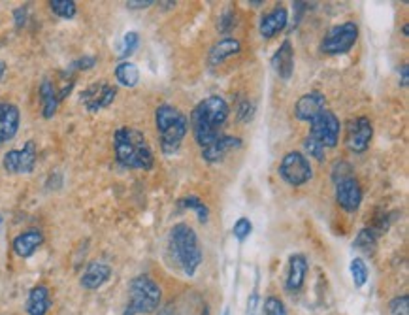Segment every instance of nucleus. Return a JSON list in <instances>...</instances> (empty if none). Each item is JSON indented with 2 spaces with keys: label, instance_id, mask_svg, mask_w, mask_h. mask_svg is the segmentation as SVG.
Listing matches in <instances>:
<instances>
[{
  "label": "nucleus",
  "instance_id": "nucleus-39",
  "mask_svg": "<svg viewBox=\"0 0 409 315\" xmlns=\"http://www.w3.org/2000/svg\"><path fill=\"white\" fill-rule=\"evenodd\" d=\"M13 21H16L17 28H23L28 21V10L27 6H19L13 10Z\"/></svg>",
  "mask_w": 409,
  "mask_h": 315
},
{
  "label": "nucleus",
  "instance_id": "nucleus-43",
  "mask_svg": "<svg viewBox=\"0 0 409 315\" xmlns=\"http://www.w3.org/2000/svg\"><path fill=\"white\" fill-rule=\"evenodd\" d=\"M6 74V62L0 61V81H2V78H4Z\"/></svg>",
  "mask_w": 409,
  "mask_h": 315
},
{
  "label": "nucleus",
  "instance_id": "nucleus-35",
  "mask_svg": "<svg viewBox=\"0 0 409 315\" xmlns=\"http://www.w3.org/2000/svg\"><path fill=\"white\" fill-rule=\"evenodd\" d=\"M304 149H306V153H308L309 157H315L317 161H325L326 157V149L323 146H321L319 142L313 140V138H306L304 140Z\"/></svg>",
  "mask_w": 409,
  "mask_h": 315
},
{
  "label": "nucleus",
  "instance_id": "nucleus-11",
  "mask_svg": "<svg viewBox=\"0 0 409 315\" xmlns=\"http://www.w3.org/2000/svg\"><path fill=\"white\" fill-rule=\"evenodd\" d=\"M371 138H374V125L368 118L360 115L349 123L345 144L353 153H364L370 147Z\"/></svg>",
  "mask_w": 409,
  "mask_h": 315
},
{
  "label": "nucleus",
  "instance_id": "nucleus-14",
  "mask_svg": "<svg viewBox=\"0 0 409 315\" xmlns=\"http://www.w3.org/2000/svg\"><path fill=\"white\" fill-rule=\"evenodd\" d=\"M328 110L326 108V96L321 91H309L302 95L294 104V118L306 123H311L317 115Z\"/></svg>",
  "mask_w": 409,
  "mask_h": 315
},
{
  "label": "nucleus",
  "instance_id": "nucleus-3",
  "mask_svg": "<svg viewBox=\"0 0 409 315\" xmlns=\"http://www.w3.org/2000/svg\"><path fill=\"white\" fill-rule=\"evenodd\" d=\"M168 248L183 274L189 277L195 276L204 259L197 231L187 223H178L170 229Z\"/></svg>",
  "mask_w": 409,
  "mask_h": 315
},
{
  "label": "nucleus",
  "instance_id": "nucleus-38",
  "mask_svg": "<svg viewBox=\"0 0 409 315\" xmlns=\"http://www.w3.org/2000/svg\"><path fill=\"white\" fill-rule=\"evenodd\" d=\"M95 64H96V57L85 55V57H81V59H78V61H74L68 70H91Z\"/></svg>",
  "mask_w": 409,
  "mask_h": 315
},
{
  "label": "nucleus",
  "instance_id": "nucleus-18",
  "mask_svg": "<svg viewBox=\"0 0 409 315\" xmlns=\"http://www.w3.org/2000/svg\"><path fill=\"white\" fill-rule=\"evenodd\" d=\"M110 277H112V266L106 265V263H102V260H93L87 265L85 272L79 277V283H81V287L87 289V291H96V289H100L104 283L110 282Z\"/></svg>",
  "mask_w": 409,
  "mask_h": 315
},
{
  "label": "nucleus",
  "instance_id": "nucleus-21",
  "mask_svg": "<svg viewBox=\"0 0 409 315\" xmlns=\"http://www.w3.org/2000/svg\"><path fill=\"white\" fill-rule=\"evenodd\" d=\"M241 53V42L238 38H232V36H226V38H221L219 42L212 45V50L207 53V64L209 67H219L223 64L226 59L234 55H240Z\"/></svg>",
  "mask_w": 409,
  "mask_h": 315
},
{
  "label": "nucleus",
  "instance_id": "nucleus-31",
  "mask_svg": "<svg viewBox=\"0 0 409 315\" xmlns=\"http://www.w3.org/2000/svg\"><path fill=\"white\" fill-rule=\"evenodd\" d=\"M138 45H140V34L136 33V30H129V33L123 36V50H121V57L127 59L138 50Z\"/></svg>",
  "mask_w": 409,
  "mask_h": 315
},
{
  "label": "nucleus",
  "instance_id": "nucleus-36",
  "mask_svg": "<svg viewBox=\"0 0 409 315\" xmlns=\"http://www.w3.org/2000/svg\"><path fill=\"white\" fill-rule=\"evenodd\" d=\"M388 311L393 315H409V294H402V297L391 300Z\"/></svg>",
  "mask_w": 409,
  "mask_h": 315
},
{
  "label": "nucleus",
  "instance_id": "nucleus-19",
  "mask_svg": "<svg viewBox=\"0 0 409 315\" xmlns=\"http://www.w3.org/2000/svg\"><path fill=\"white\" fill-rule=\"evenodd\" d=\"M272 68L283 81H289L294 74V47L291 40H283V44L272 57Z\"/></svg>",
  "mask_w": 409,
  "mask_h": 315
},
{
  "label": "nucleus",
  "instance_id": "nucleus-47",
  "mask_svg": "<svg viewBox=\"0 0 409 315\" xmlns=\"http://www.w3.org/2000/svg\"><path fill=\"white\" fill-rule=\"evenodd\" d=\"M229 311H230V310H229V308H226V310H224V314H223V315H229Z\"/></svg>",
  "mask_w": 409,
  "mask_h": 315
},
{
  "label": "nucleus",
  "instance_id": "nucleus-25",
  "mask_svg": "<svg viewBox=\"0 0 409 315\" xmlns=\"http://www.w3.org/2000/svg\"><path fill=\"white\" fill-rule=\"evenodd\" d=\"M115 79L123 87H136L138 81H140V70H138L134 62L121 61L115 67Z\"/></svg>",
  "mask_w": 409,
  "mask_h": 315
},
{
  "label": "nucleus",
  "instance_id": "nucleus-12",
  "mask_svg": "<svg viewBox=\"0 0 409 315\" xmlns=\"http://www.w3.org/2000/svg\"><path fill=\"white\" fill-rule=\"evenodd\" d=\"M157 315H207V304L200 294L187 291L178 299L170 300Z\"/></svg>",
  "mask_w": 409,
  "mask_h": 315
},
{
  "label": "nucleus",
  "instance_id": "nucleus-1",
  "mask_svg": "<svg viewBox=\"0 0 409 315\" xmlns=\"http://www.w3.org/2000/svg\"><path fill=\"white\" fill-rule=\"evenodd\" d=\"M230 115L229 102L223 96L209 95L192 108L189 127L198 146L207 147L221 136V129Z\"/></svg>",
  "mask_w": 409,
  "mask_h": 315
},
{
  "label": "nucleus",
  "instance_id": "nucleus-8",
  "mask_svg": "<svg viewBox=\"0 0 409 315\" xmlns=\"http://www.w3.org/2000/svg\"><path fill=\"white\" fill-rule=\"evenodd\" d=\"M340 132H342V123H340L336 113L330 112V110H325L309 123V138L319 142L325 149H332V147L338 146Z\"/></svg>",
  "mask_w": 409,
  "mask_h": 315
},
{
  "label": "nucleus",
  "instance_id": "nucleus-5",
  "mask_svg": "<svg viewBox=\"0 0 409 315\" xmlns=\"http://www.w3.org/2000/svg\"><path fill=\"white\" fill-rule=\"evenodd\" d=\"M163 300V289L149 276H136L129 285V304L123 315H147L157 311Z\"/></svg>",
  "mask_w": 409,
  "mask_h": 315
},
{
  "label": "nucleus",
  "instance_id": "nucleus-40",
  "mask_svg": "<svg viewBox=\"0 0 409 315\" xmlns=\"http://www.w3.org/2000/svg\"><path fill=\"white\" fill-rule=\"evenodd\" d=\"M155 4V0H130V2H127V8H130V10H144V8H149V6Z\"/></svg>",
  "mask_w": 409,
  "mask_h": 315
},
{
  "label": "nucleus",
  "instance_id": "nucleus-6",
  "mask_svg": "<svg viewBox=\"0 0 409 315\" xmlns=\"http://www.w3.org/2000/svg\"><path fill=\"white\" fill-rule=\"evenodd\" d=\"M359 25L355 21H345L334 27L325 34L321 42V51L325 55H345L353 50L355 44L359 42Z\"/></svg>",
  "mask_w": 409,
  "mask_h": 315
},
{
  "label": "nucleus",
  "instance_id": "nucleus-17",
  "mask_svg": "<svg viewBox=\"0 0 409 315\" xmlns=\"http://www.w3.org/2000/svg\"><path fill=\"white\" fill-rule=\"evenodd\" d=\"M241 147V138L238 136H229V134H221L217 140L213 142L212 146H207L202 149V159L206 163L215 164L221 163L230 151L234 149H240Z\"/></svg>",
  "mask_w": 409,
  "mask_h": 315
},
{
  "label": "nucleus",
  "instance_id": "nucleus-16",
  "mask_svg": "<svg viewBox=\"0 0 409 315\" xmlns=\"http://www.w3.org/2000/svg\"><path fill=\"white\" fill-rule=\"evenodd\" d=\"M44 240V232L40 231V229H28V231L21 232V234H17V236L13 238L11 249H13V253H16L17 257L28 259V257H33V255L42 248Z\"/></svg>",
  "mask_w": 409,
  "mask_h": 315
},
{
  "label": "nucleus",
  "instance_id": "nucleus-7",
  "mask_svg": "<svg viewBox=\"0 0 409 315\" xmlns=\"http://www.w3.org/2000/svg\"><path fill=\"white\" fill-rule=\"evenodd\" d=\"M277 174L287 185L302 187L313 178V166L302 151H289L281 159L277 166Z\"/></svg>",
  "mask_w": 409,
  "mask_h": 315
},
{
  "label": "nucleus",
  "instance_id": "nucleus-20",
  "mask_svg": "<svg viewBox=\"0 0 409 315\" xmlns=\"http://www.w3.org/2000/svg\"><path fill=\"white\" fill-rule=\"evenodd\" d=\"M309 265L306 255L302 253H294L291 255L289 259V272H287V280H285V289L291 291V293H298L302 289L304 282H306V276H308Z\"/></svg>",
  "mask_w": 409,
  "mask_h": 315
},
{
  "label": "nucleus",
  "instance_id": "nucleus-42",
  "mask_svg": "<svg viewBox=\"0 0 409 315\" xmlns=\"http://www.w3.org/2000/svg\"><path fill=\"white\" fill-rule=\"evenodd\" d=\"M257 306H258V294L255 293L249 299V302H247V315H255V311H257Z\"/></svg>",
  "mask_w": 409,
  "mask_h": 315
},
{
  "label": "nucleus",
  "instance_id": "nucleus-46",
  "mask_svg": "<svg viewBox=\"0 0 409 315\" xmlns=\"http://www.w3.org/2000/svg\"><path fill=\"white\" fill-rule=\"evenodd\" d=\"M2 223H4V217H2V214H0V225H2Z\"/></svg>",
  "mask_w": 409,
  "mask_h": 315
},
{
  "label": "nucleus",
  "instance_id": "nucleus-44",
  "mask_svg": "<svg viewBox=\"0 0 409 315\" xmlns=\"http://www.w3.org/2000/svg\"><path fill=\"white\" fill-rule=\"evenodd\" d=\"M249 4H251L253 8H258V6H263L264 2H263V0H251V2H249Z\"/></svg>",
  "mask_w": 409,
  "mask_h": 315
},
{
  "label": "nucleus",
  "instance_id": "nucleus-26",
  "mask_svg": "<svg viewBox=\"0 0 409 315\" xmlns=\"http://www.w3.org/2000/svg\"><path fill=\"white\" fill-rule=\"evenodd\" d=\"M376 246H377L376 229H362V231H359V234H357V238H355L353 242V248L366 255L374 253Z\"/></svg>",
  "mask_w": 409,
  "mask_h": 315
},
{
  "label": "nucleus",
  "instance_id": "nucleus-15",
  "mask_svg": "<svg viewBox=\"0 0 409 315\" xmlns=\"http://www.w3.org/2000/svg\"><path fill=\"white\" fill-rule=\"evenodd\" d=\"M287 25H289V11L283 6H275L274 10L263 16V19L258 23V33L264 40H270L283 33Z\"/></svg>",
  "mask_w": 409,
  "mask_h": 315
},
{
  "label": "nucleus",
  "instance_id": "nucleus-10",
  "mask_svg": "<svg viewBox=\"0 0 409 315\" xmlns=\"http://www.w3.org/2000/svg\"><path fill=\"white\" fill-rule=\"evenodd\" d=\"M117 96V87L112 84H106V81H98V84L89 85L87 89L81 93V104L87 108V112L96 113L104 110V108H110Z\"/></svg>",
  "mask_w": 409,
  "mask_h": 315
},
{
  "label": "nucleus",
  "instance_id": "nucleus-23",
  "mask_svg": "<svg viewBox=\"0 0 409 315\" xmlns=\"http://www.w3.org/2000/svg\"><path fill=\"white\" fill-rule=\"evenodd\" d=\"M27 314L28 315H47L51 308V293L47 285H34L27 297Z\"/></svg>",
  "mask_w": 409,
  "mask_h": 315
},
{
  "label": "nucleus",
  "instance_id": "nucleus-30",
  "mask_svg": "<svg viewBox=\"0 0 409 315\" xmlns=\"http://www.w3.org/2000/svg\"><path fill=\"white\" fill-rule=\"evenodd\" d=\"M253 232V223L247 217H240L236 219V223L232 225V236L238 240V242H246L247 238L251 236Z\"/></svg>",
  "mask_w": 409,
  "mask_h": 315
},
{
  "label": "nucleus",
  "instance_id": "nucleus-13",
  "mask_svg": "<svg viewBox=\"0 0 409 315\" xmlns=\"http://www.w3.org/2000/svg\"><path fill=\"white\" fill-rule=\"evenodd\" d=\"M336 202L338 206L347 212V214H355L362 204V187L357 178H345V180L336 183Z\"/></svg>",
  "mask_w": 409,
  "mask_h": 315
},
{
  "label": "nucleus",
  "instance_id": "nucleus-34",
  "mask_svg": "<svg viewBox=\"0 0 409 315\" xmlns=\"http://www.w3.org/2000/svg\"><path fill=\"white\" fill-rule=\"evenodd\" d=\"M236 118L240 123H249L255 118V104L251 101H241L236 108Z\"/></svg>",
  "mask_w": 409,
  "mask_h": 315
},
{
  "label": "nucleus",
  "instance_id": "nucleus-41",
  "mask_svg": "<svg viewBox=\"0 0 409 315\" xmlns=\"http://www.w3.org/2000/svg\"><path fill=\"white\" fill-rule=\"evenodd\" d=\"M400 85H402V87H408L409 85V67L408 64H402V67H400Z\"/></svg>",
  "mask_w": 409,
  "mask_h": 315
},
{
  "label": "nucleus",
  "instance_id": "nucleus-33",
  "mask_svg": "<svg viewBox=\"0 0 409 315\" xmlns=\"http://www.w3.org/2000/svg\"><path fill=\"white\" fill-rule=\"evenodd\" d=\"M263 315H287L283 300H280L277 297H268L263 304Z\"/></svg>",
  "mask_w": 409,
  "mask_h": 315
},
{
  "label": "nucleus",
  "instance_id": "nucleus-28",
  "mask_svg": "<svg viewBox=\"0 0 409 315\" xmlns=\"http://www.w3.org/2000/svg\"><path fill=\"white\" fill-rule=\"evenodd\" d=\"M349 268H351L355 287H364L366 282H368V276H370V270H368V265L364 263V259L362 257H355Z\"/></svg>",
  "mask_w": 409,
  "mask_h": 315
},
{
  "label": "nucleus",
  "instance_id": "nucleus-32",
  "mask_svg": "<svg viewBox=\"0 0 409 315\" xmlns=\"http://www.w3.org/2000/svg\"><path fill=\"white\" fill-rule=\"evenodd\" d=\"M238 17H236V13L232 10H226L221 13V17H219L217 21V30L221 34H230L232 30L236 28V25H238V21H236Z\"/></svg>",
  "mask_w": 409,
  "mask_h": 315
},
{
  "label": "nucleus",
  "instance_id": "nucleus-37",
  "mask_svg": "<svg viewBox=\"0 0 409 315\" xmlns=\"http://www.w3.org/2000/svg\"><path fill=\"white\" fill-rule=\"evenodd\" d=\"M351 172H353L351 164H347L345 161H338L334 164V168H332V180H334V183H338V181L345 180V178H351Z\"/></svg>",
  "mask_w": 409,
  "mask_h": 315
},
{
  "label": "nucleus",
  "instance_id": "nucleus-22",
  "mask_svg": "<svg viewBox=\"0 0 409 315\" xmlns=\"http://www.w3.org/2000/svg\"><path fill=\"white\" fill-rule=\"evenodd\" d=\"M21 123V112L16 104H2L0 110V144L10 142L19 130Z\"/></svg>",
  "mask_w": 409,
  "mask_h": 315
},
{
  "label": "nucleus",
  "instance_id": "nucleus-27",
  "mask_svg": "<svg viewBox=\"0 0 409 315\" xmlns=\"http://www.w3.org/2000/svg\"><path fill=\"white\" fill-rule=\"evenodd\" d=\"M178 204H180L181 208L192 210V212L197 214V217H198V221H200V223H207V221H209V208H207V204L204 202L200 197H195V195H191V197L181 198Z\"/></svg>",
  "mask_w": 409,
  "mask_h": 315
},
{
  "label": "nucleus",
  "instance_id": "nucleus-4",
  "mask_svg": "<svg viewBox=\"0 0 409 315\" xmlns=\"http://www.w3.org/2000/svg\"><path fill=\"white\" fill-rule=\"evenodd\" d=\"M155 125H157L161 151L166 157L175 155L189 132V118L172 104H161L155 110Z\"/></svg>",
  "mask_w": 409,
  "mask_h": 315
},
{
  "label": "nucleus",
  "instance_id": "nucleus-2",
  "mask_svg": "<svg viewBox=\"0 0 409 315\" xmlns=\"http://www.w3.org/2000/svg\"><path fill=\"white\" fill-rule=\"evenodd\" d=\"M113 151L117 163L125 168L151 170L155 155L144 132L134 127H119L113 134Z\"/></svg>",
  "mask_w": 409,
  "mask_h": 315
},
{
  "label": "nucleus",
  "instance_id": "nucleus-9",
  "mask_svg": "<svg viewBox=\"0 0 409 315\" xmlns=\"http://www.w3.org/2000/svg\"><path fill=\"white\" fill-rule=\"evenodd\" d=\"M38 149L33 140H28L21 149H11L2 159V166L8 174H30L36 166Z\"/></svg>",
  "mask_w": 409,
  "mask_h": 315
},
{
  "label": "nucleus",
  "instance_id": "nucleus-24",
  "mask_svg": "<svg viewBox=\"0 0 409 315\" xmlns=\"http://www.w3.org/2000/svg\"><path fill=\"white\" fill-rule=\"evenodd\" d=\"M40 102H42V115L45 119H51L57 113L59 108V96H57L55 85L51 84L50 79H44L40 84Z\"/></svg>",
  "mask_w": 409,
  "mask_h": 315
},
{
  "label": "nucleus",
  "instance_id": "nucleus-48",
  "mask_svg": "<svg viewBox=\"0 0 409 315\" xmlns=\"http://www.w3.org/2000/svg\"><path fill=\"white\" fill-rule=\"evenodd\" d=\"M0 110H2V102H0Z\"/></svg>",
  "mask_w": 409,
  "mask_h": 315
},
{
  "label": "nucleus",
  "instance_id": "nucleus-29",
  "mask_svg": "<svg viewBox=\"0 0 409 315\" xmlns=\"http://www.w3.org/2000/svg\"><path fill=\"white\" fill-rule=\"evenodd\" d=\"M50 8L61 19H74L78 13V6L74 0H51Z\"/></svg>",
  "mask_w": 409,
  "mask_h": 315
},
{
  "label": "nucleus",
  "instance_id": "nucleus-45",
  "mask_svg": "<svg viewBox=\"0 0 409 315\" xmlns=\"http://www.w3.org/2000/svg\"><path fill=\"white\" fill-rule=\"evenodd\" d=\"M402 34H404L405 38H408V36H409V25H408V23H405L404 27H402Z\"/></svg>",
  "mask_w": 409,
  "mask_h": 315
}]
</instances>
